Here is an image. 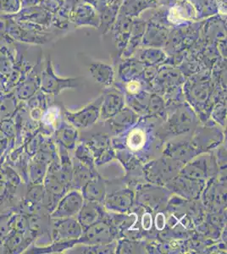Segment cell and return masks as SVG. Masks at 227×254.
<instances>
[{
  "mask_svg": "<svg viewBox=\"0 0 227 254\" xmlns=\"http://www.w3.org/2000/svg\"><path fill=\"white\" fill-rule=\"evenodd\" d=\"M210 116L216 124L224 127L227 124V106L225 104H216L210 111Z\"/></svg>",
  "mask_w": 227,
  "mask_h": 254,
  "instance_id": "e575fe53",
  "label": "cell"
},
{
  "mask_svg": "<svg viewBox=\"0 0 227 254\" xmlns=\"http://www.w3.org/2000/svg\"><path fill=\"white\" fill-rule=\"evenodd\" d=\"M183 165L169 157L163 156L144 164L143 175L146 182L164 186L178 175Z\"/></svg>",
  "mask_w": 227,
  "mask_h": 254,
  "instance_id": "3957f363",
  "label": "cell"
},
{
  "mask_svg": "<svg viewBox=\"0 0 227 254\" xmlns=\"http://www.w3.org/2000/svg\"><path fill=\"white\" fill-rule=\"evenodd\" d=\"M212 155V153H209L199 154L183 165L179 174L190 179L207 182L216 176L219 170L216 158Z\"/></svg>",
  "mask_w": 227,
  "mask_h": 254,
  "instance_id": "8992f818",
  "label": "cell"
},
{
  "mask_svg": "<svg viewBox=\"0 0 227 254\" xmlns=\"http://www.w3.org/2000/svg\"><path fill=\"white\" fill-rule=\"evenodd\" d=\"M108 211L103 204L84 200L83 204L76 215V219L84 231L95 222L104 219Z\"/></svg>",
  "mask_w": 227,
  "mask_h": 254,
  "instance_id": "44dd1931",
  "label": "cell"
},
{
  "mask_svg": "<svg viewBox=\"0 0 227 254\" xmlns=\"http://www.w3.org/2000/svg\"><path fill=\"white\" fill-rule=\"evenodd\" d=\"M55 134L56 144L61 145L68 151L75 150L79 139V132L77 129L69 124L64 117L55 130Z\"/></svg>",
  "mask_w": 227,
  "mask_h": 254,
  "instance_id": "cb8c5ba5",
  "label": "cell"
},
{
  "mask_svg": "<svg viewBox=\"0 0 227 254\" xmlns=\"http://www.w3.org/2000/svg\"><path fill=\"white\" fill-rule=\"evenodd\" d=\"M82 142L88 147L92 152L94 159L98 158L101 153L109 147H113L112 138L106 133H97L94 135L83 139Z\"/></svg>",
  "mask_w": 227,
  "mask_h": 254,
  "instance_id": "4316f807",
  "label": "cell"
},
{
  "mask_svg": "<svg viewBox=\"0 0 227 254\" xmlns=\"http://www.w3.org/2000/svg\"><path fill=\"white\" fill-rule=\"evenodd\" d=\"M62 115H63V113H62ZM62 115H61V108L55 106H55H50L44 110L40 121L43 126L50 128L51 130H55L62 121L61 120V116Z\"/></svg>",
  "mask_w": 227,
  "mask_h": 254,
  "instance_id": "4dcf8cb0",
  "label": "cell"
},
{
  "mask_svg": "<svg viewBox=\"0 0 227 254\" xmlns=\"http://www.w3.org/2000/svg\"><path fill=\"white\" fill-rule=\"evenodd\" d=\"M14 124L10 122V120H4L0 122V130L5 134L7 136H12L15 132Z\"/></svg>",
  "mask_w": 227,
  "mask_h": 254,
  "instance_id": "60d3db41",
  "label": "cell"
},
{
  "mask_svg": "<svg viewBox=\"0 0 227 254\" xmlns=\"http://www.w3.org/2000/svg\"><path fill=\"white\" fill-rule=\"evenodd\" d=\"M116 159V151L114 147H109L106 150L101 153L100 155L94 159L96 167L105 165L109 162L112 161L113 159Z\"/></svg>",
  "mask_w": 227,
  "mask_h": 254,
  "instance_id": "74e56055",
  "label": "cell"
},
{
  "mask_svg": "<svg viewBox=\"0 0 227 254\" xmlns=\"http://www.w3.org/2000/svg\"><path fill=\"white\" fill-rule=\"evenodd\" d=\"M53 221L51 238L53 242L78 240L81 237L83 229L76 217L51 220Z\"/></svg>",
  "mask_w": 227,
  "mask_h": 254,
  "instance_id": "2e32d148",
  "label": "cell"
},
{
  "mask_svg": "<svg viewBox=\"0 0 227 254\" xmlns=\"http://www.w3.org/2000/svg\"><path fill=\"white\" fill-rule=\"evenodd\" d=\"M80 78H62L55 75L50 55L45 68L41 72L40 91L46 95L58 96L66 89H75L80 86Z\"/></svg>",
  "mask_w": 227,
  "mask_h": 254,
  "instance_id": "52a82bcc",
  "label": "cell"
},
{
  "mask_svg": "<svg viewBox=\"0 0 227 254\" xmlns=\"http://www.w3.org/2000/svg\"><path fill=\"white\" fill-rule=\"evenodd\" d=\"M20 9V0H0V14L14 15Z\"/></svg>",
  "mask_w": 227,
  "mask_h": 254,
  "instance_id": "8d00e7d4",
  "label": "cell"
},
{
  "mask_svg": "<svg viewBox=\"0 0 227 254\" xmlns=\"http://www.w3.org/2000/svg\"><path fill=\"white\" fill-rule=\"evenodd\" d=\"M144 116L158 119L161 122H164L166 118V104L164 98L156 93L150 94L147 112Z\"/></svg>",
  "mask_w": 227,
  "mask_h": 254,
  "instance_id": "f1b7e54d",
  "label": "cell"
},
{
  "mask_svg": "<svg viewBox=\"0 0 227 254\" xmlns=\"http://www.w3.org/2000/svg\"><path fill=\"white\" fill-rule=\"evenodd\" d=\"M215 124L216 123L213 122V124L210 123L204 127H198L193 132L191 141L200 154L210 153L223 142L224 134Z\"/></svg>",
  "mask_w": 227,
  "mask_h": 254,
  "instance_id": "30bf717a",
  "label": "cell"
},
{
  "mask_svg": "<svg viewBox=\"0 0 227 254\" xmlns=\"http://www.w3.org/2000/svg\"><path fill=\"white\" fill-rule=\"evenodd\" d=\"M125 100V96L121 91L115 88L106 90L103 94V101L101 104V120L105 122L121 111L126 106Z\"/></svg>",
  "mask_w": 227,
  "mask_h": 254,
  "instance_id": "d6986e66",
  "label": "cell"
},
{
  "mask_svg": "<svg viewBox=\"0 0 227 254\" xmlns=\"http://www.w3.org/2000/svg\"><path fill=\"white\" fill-rule=\"evenodd\" d=\"M36 236L34 231L18 232L10 231L3 243V254H22L28 249Z\"/></svg>",
  "mask_w": 227,
  "mask_h": 254,
  "instance_id": "ffe728a7",
  "label": "cell"
},
{
  "mask_svg": "<svg viewBox=\"0 0 227 254\" xmlns=\"http://www.w3.org/2000/svg\"><path fill=\"white\" fill-rule=\"evenodd\" d=\"M171 195L172 193L164 186L150 182L142 183L135 190V204L152 212L164 210Z\"/></svg>",
  "mask_w": 227,
  "mask_h": 254,
  "instance_id": "277c9868",
  "label": "cell"
},
{
  "mask_svg": "<svg viewBox=\"0 0 227 254\" xmlns=\"http://www.w3.org/2000/svg\"><path fill=\"white\" fill-rule=\"evenodd\" d=\"M140 117L141 116L131 108L125 106L115 116L105 121V127L109 131V135L111 134L113 136H119L132 128Z\"/></svg>",
  "mask_w": 227,
  "mask_h": 254,
  "instance_id": "e0dca14e",
  "label": "cell"
},
{
  "mask_svg": "<svg viewBox=\"0 0 227 254\" xmlns=\"http://www.w3.org/2000/svg\"><path fill=\"white\" fill-rule=\"evenodd\" d=\"M15 42L9 37L6 31L5 19L3 14H0V44L12 45Z\"/></svg>",
  "mask_w": 227,
  "mask_h": 254,
  "instance_id": "f35d334b",
  "label": "cell"
},
{
  "mask_svg": "<svg viewBox=\"0 0 227 254\" xmlns=\"http://www.w3.org/2000/svg\"><path fill=\"white\" fill-rule=\"evenodd\" d=\"M72 182H71V189L80 190L82 188L86 182H88L92 176L98 173V171H92L90 168L80 163L75 157L72 158Z\"/></svg>",
  "mask_w": 227,
  "mask_h": 254,
  "instance_id": "d4e9b609",
  "label": "cell"
},
{
  "mask_svg": "<svg viewBox=\"0 0 227 254\" xmlns=\"http://www.w3.org/2000/svg\"><path fill=\"white\" fill-rule=\"evenodd\" d=\"M3 17L5 19L7 33L16 43L44 44L51 39L50 33L45 32L44 29L16 22L9 15H3Z\"/></svg>",
  "mask_w": 227,
  "mask_h": 254,
  "instance_id": "5b68a950",
  "label": "cell"
},
{
  "mask_svg": "<svg viewBox=\"0 0 227 254\" xmlns=\"http://www.w3.org/2000/svg\"><path fill=\"white\" fill-rule=\"evenodd\" d=\"M9 15L16 22L36 26L44 30H46L47 26H49V24L52 22L53 18L51 13L47 11L39 4L21 8L17 13Z\"/></svg>",
  "mask_w": 227,
  "mask_h": 254,
  "instance_id": "9a60e30c",
  "label": "cell"
},
{
  "mask_svg": "<svg viewBox=\"0 0 227 254\" xmlns=\"http://www.w3.org/2000/svg\"><path fill=\"white\" fill-rule=\"evenodd\" d=\"M88 69L97 83L104 87L112 86L115 81V71L110 65L102 62H93L90 64Z\"/></svg>",
  "mask_w": 227,
  "mask_h": 254,
  "instance_id": "484cf974",
  "label": "cell"
},
{
  "mask_svg": "<svg viewBox=\"0 0 227 254\" xmlns=\"http://www.w3.org/2000/svg\"><path fill=\"white\" fill-rule=\"evenodd\" d=\"M127 95L133 96L143 92V87L139 81H131L126 85Z\"/></svg>",
  "mask_w": 227,
  "mask_h": 254,
  "instance_id": "b9f144b4",
  "label": "cell"
},
{
  "mask_svg": "<svg viewBox=\"0 0 227 254\" xmlns=\"http://www.w3.org/2000/svg\"><path fill=\"white\" fill-rule=\"evenodd\" d=\"M145 242L140 240L120 238L117 240L115 254H146Z\"/></svg>",
  "mask_w": 227,
  "mask_h": 254,
  "instance_id": "f546056e",
  "label": "cell"
},
{
  "mask_svg": "<svg viewBox=\"0 0 227 254\" xmlns=\"http://www.w3.org/2000/svg\"><path fill=\"white\" fill-rule=\"evenodd\" d=\"M156 121L159 120L141 116L129 130L112 138L113 147L115 150L126 149L138 157L144 165L150 160L153 152L159 150L165 142L159 129H155Z\"/></svg>",
  "mask_w": 227,
  "mask_h": 254,
  "instance_id": "6da1fadb",
  "label": "cell"
},
{
  "mask_svg": "<svg viewBox=\"0 0 227 254\" xmlns=\"http://www.w3.org/2000/svg\"><path fill=\"white\" fill-rule=\"evenodd\" d=\"M135 205V190L132 188H121L106 194L104 207L111 213L127 214Z\"/></svg>",
  "mask_w": 227,
  "mask_h": 254,
  "instance_id": "5bb4252c",
  "label": "cell"
},
{
  "mask_svg": "<svg viewBox=\"0 0 227 254\" xmlns=\"http://www.w3.org/2000/svg\"><path fill=\"white\" fill-rule=\"evenodd\" d=\"M117 240L108 244H98V245H83L77 249V254H115Z\"/></svg>",
  "mask_w": 227,
  "mask_h": 254,
  "instance_id": "d6a6232c",
  "label": "cell"
},
{
  "mask_svg": "<svg viewBox=\"0 0 227 254\" xmlns=\"http://www.w3.org/2000/svg\"><path fill=\"white\" fill-rule=\"evenodd\" d=\"M199 116L189 104L181 102L170 104L166 106V118L163 127L159 128V132L165 142L169 137L193 132L199 127Z\"/></svg>",
  "mask_w": 227,
  "mask_h": 254,
  "instance_id": "7a4b0ae2",
  "label": "cell"
},
{
  "mask_svg": "<svg viewBox=\"0 0 227 254\" xmlns=\"http://www.w3.org/2000/svg\"><path fill=\"white\" fill-rule=\"evenodd\" d=\"M76 244H78V240L53 242L50 245L45 246V247H43V248L32 246V248H28V249L25 252V254H59V253H62V252L67 251L69 249H72Z\"/></svg>",
  "mask_w": 227,
  "mask_h": 254,
  "instance_id": "83f0119b",
  "label": "cell"
},
{
  "mask_svg": "<svg viewBox=\"0 0 227 254\" xmlns=\"http://www.w3.org/2000/svg\"><path fill=\"white\" fill-rule=\"evenodd\" d=\"M41 68V60L38 59L37 64L21 76L14 87V98L21 101H26L38 93L40 90L41 72L43 70Z\"/></svg>",
  "mask_w": 227,
  "mask_h": 254,
  "instance_id": "4fadbf2b",
  "label": "cell"
},
{
  "mask_svg": "<svg viewBox=\"0 0 227 254\" xmlns=\"http://www.w3.org/2000/svg\"></svg>",
  "mask_w": 227,
  "mask_h": 254,
  "instance_id": "ee69618b",
  "label": "cell"
},
{
  "mask_svg": "<svg viewBox=\"0 0 227 254\" xmlns=\"http://www.w3.org/2000/svg\"><path fill=\"white\" fill-rule=\"evenodd\" d=\"M166 216L163 211H157L153 218V225L158 231H164L166 227Z\"/></svg>",
  "mask_w": 227,
  "mask_h": 254,
  "instance_id": "ab89813d",
  "label": "cell"
},
{
  "mask_svg": "<svg viewBox=\"0 0 227 254\" xmlns=\"http://www.w3.org/2000/svg\"><path fill=\"white\" fill-rule=\"evenodd\" d=\"M11 213L0 214V254H3V243L7 236L10 232V220Z\"/></svg>",
  "mask_w": 227,
  "mask_h": 254,
  "instance_id": "d590c367",
  "label": "cell"
},
{
  "mask_svg": "<svg viewBox=\"0 0 227 254\" xmlns=\"http://www.w3.org/2000/svg\"><path fill=\"white\" fill-rule=\"evenodd\" d=\"M108 215V213H107ZM103 220H98L89 227L85 229L81 237L78 239V244L81 245H98L108 244L114 241L120 239V235L108 217Z\"/></svg>",
  "mask_w": 227,
  "mask_h": 254,
  "instance_id": "ba28073f",
  "label": "cell"
},
{
  "mask_svg": "<svg viewBox=\"0 0 227 254\" xmlns=\"http://www.w3.org/2000/svg\"><path fill=\"white\" fill-rule=\"evenodd\" d=\"M80 192L84 200L98 202L104 205L107 194L106 182L100 174H96L82 187Z\"/></svg>",
  "mask_w": 227,
  "mask_h": 254,
  "instance_id": "7402d4cb",
  "label": "cell"
},
{
  "mask_svg": "<svg viewBox=\"0 0 227 254\" xmlns=\"http://www.w3.org/2000/svg\"><path fill=\"white\" fill-rule=\"evenodd\" d=\"M84 198L80 190L71 189L59 200L55 209L49 214L50 220L76 217L83 204Z\"/></svg>",
  "mask_w": 227,
  "mask_h": 254,
  "instance_id": "7c38bea8",
  "label": "cell"
},
{
  "mask_svg": "<svg viewBox=\"0 0 227 254\" xmlns=\"http://www.w3.org/2000/svg\"><path fill=\"white\" fill-rule=\"evenodd\" d=\"M21 8H26L30 6L38 5L40 0H20Z\"/></svg>",
  "mask_w": 227,
  "mask_h": 254,
  "instance_id": "7bdbcfd3",
  "label": "cell"
},
{
  "mask_svg": "<svg viewBox=\"0 0 227 254\" xmlns=\"http://www.w3.org/2000/svg\"><path fill=\"white\" fill-rule=\"evenodd\" d=\"M9 225L11 231H18V232H28L31 230L30 220L28 216L23 214H11Z\"/></svg>",
  "mask_w": 227,
  "mask_h": 254,
  "instance_id": "836d02e7",
  "label": "cell"
},
{
  "mask_svg": "<svg viewBox=\"0 0 227 254\" xmlns=\"http://www.w3.org/2000/svg\"><path fill=\"white\" fill-rule=\"evenodd\" d=\"M73 157H75L76 159H78L80 163L90 168L92 171H97V168L94 163V157L92 155V152L90 151L88 147L82 141L76 144L75 154Z\"/></svg>",
  "mask_w": 227,
  "mask_h": 254,
  "instance_id": "1f68e13d",
  "label": "cell"
},
{
  "mask_svg": "<svg viewBox=\"0 0 227 254\" xmlns=\"http://www.w3.org/2000/svg\"><path fill=\"white\" fill-rule=\"evenodd\" d=\"M23 56L22 49L14 52L8 44H0V74L9 77L20 65Z\"/></svg>",
  "mask_w": 227,
  "mask_h": 254,
  "instance_id": "603a6c76",
  "label": "cell"
},
{
  "mask_svg": "<svg viewBox=\"0 0 227 254\" xmlns=\"http://www.w3.org/2000/svg\"><path fill=\"white\" fill-rule=\"evenodd\" d=\"M199 154L200 153L193 146L191 139L167 142L163 149V155L179 162L182 165H186L187 162Z\"/></svg>",
  "mask_w": 227,
  "mask_h": 254,
  "instance_id": "ac0fdd59",
  "label": "cell"
},
{
  "mask_svg": "<svg viewBox=\"0 0 227 254\" xmlns=\"http://www.w3.org/2000/svg\"><path fill=\"white\" fill-rule=\"evenodd\" d=\"M206 182L190 179L186 176L178 174L170 182H167L164 187L170 192L181 196L184 199L198 200L202 196Z\"/></svg>",
  "mask_w": 227,
  "mask_h": 254,
  "instance_id": "8fae6325",
  "label": "cell"
},
{
  "mask_svg": "<svg viewBox=\"0 0 227 254\" xmlns=\"http://www.w3.org/2000/svg\"><path fill=\"white\" fill-rule=\"evenodd\" d=\"M103 95L76 112L63 110L64 119L77 130H85L94 126L100 118L101 104Z\"/></svg>",
  "mask_w": 227,
  "mask_h": 254,
  "instance_id": "9c48e42d",
  "label": "cell"
}]
</instances>
